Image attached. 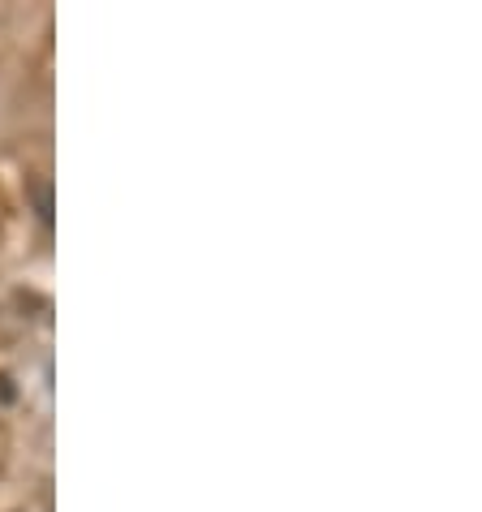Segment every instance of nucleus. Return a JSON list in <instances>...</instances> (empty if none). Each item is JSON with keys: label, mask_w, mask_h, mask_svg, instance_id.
Returning <instances> with one entry per match:
<instances>
[]
</instances>
